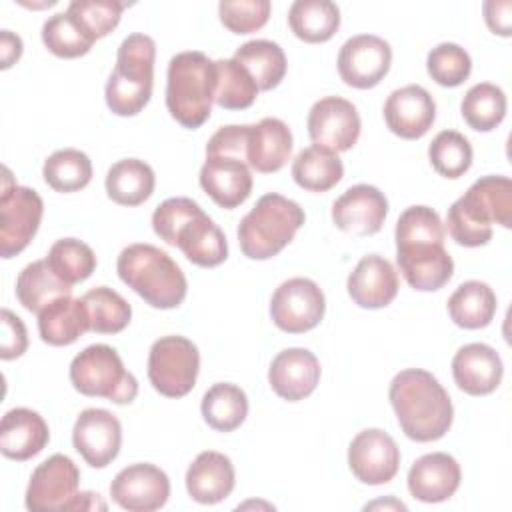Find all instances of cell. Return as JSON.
Returning <instances> with one entry per match:
<instances>
[{
	"instance_id": "6da1fadb",
	"label": "cell",
	"mask_w": 512,
	"mask_h": 512,
	"mask_svg": "<svg viewBox=\"0 0 512 512\" xmlns=\"http://www.w3.org/2000/svg\"><path fill=\"white\" fill-rule=\"evenodd\" d=\"M402 432L416 442L440 440L452 426L454 408L434 374L422 368L398 372L388 390Z\"/></svg>"
},
{
	"instance_id": "7a4b0ae2",
	"label": "cell",
	"mask_w": 512,
	"mask_h": 512,
	"mask_svg": "<svg viewBox=\"0 0 512 512\" xmlns=\"http://www.w3.org/2000/svg\"><path fill=\"white\" fill-rule=\"evenodd\" d=\"M152 228L166 244L202 268H214L228 258V242L214 220L190 198L164 200L152 214Z\"/></svg>"
},
{
	"instance_id": "3957f363",
	"label": "cell",
	"mask_w": 512,
	"mask_h": 512,
	"mask_svg": "<svg viewBox=\"0 0 512 512\" xmlns=\"http://www.w3.org/2000/svg\"><path fill=\"white\" fill-rule=\"evenodd\" d=\"M492 224L512 226V182L508 176L478 178L448 208L446 226L460 246H484L492 238Z\"/></svg>"
},
{
	"instance_id": "277c9868",
	"label": "cell",
	"mask_w": 512,
	"mask_h": 512,
	"mask_svg": "<svg viewBox=\"0 0 512 512\" xmlns=\"http://www.w3.org/2000/svg\"><path fill=\"white\" fill-rule=\"evenodd\" d=\"M116 272L152 308L168 310L186 298V276L180 266L158 246L136 242L118 254Z\"/></svg>"
},
{
	"instance_id": "5b68a950",
	"label": "cell",
	"mask_w": 512,
	"mask_h": 512,
	"mask_svg": "<svg viewBox=\"0 0 512 512\" xmlns=\"http://www.w3.org/2000/svg\"><path fill=\"white\" fill-rule=\"evenodd\" d=\"M216 66L204 52L188 50L170 58L166 108L184 128H200L212 112Z\"/></svg>"
},
{
	"instance_id": "8992f818",
	"label": "cell",
	"mask_w": 512,
	"mask_h": 512,
	"mask_svg": "<svg viewBox=\"0 0 512 512\" xmlns=\"http://www.w3.org/2000/svg\"><path fill=\"white\" fill-rule=\"evenodd\" d=\"M304 210L290 198L268 192L238 224L240 250L250 260H268L282 252L302 228Z\"/></svg>"
},
{
	"instance_id": "52a82bcc",
	"label": "cell",
	"mask_w": 512,
	"mask_h": 512,
	"mask_svg": "<svg viewBox=\"0 0 512 512\" xmlns=\"http://www.w3.org/2000/svg\"><path fill=\"white\" fill-rule=\"evenodd\" d=\"M156 42L146 34H130L122 40L116 66L106 82V104L118 116L142 112L152 96L154 86Z\"/></svg>"
},
{
	"instance_id": "ba28073f",
	"label": "cell",
	"mask_w": 512,
	"mask_h": 512,
	"mask_svg": "<svg viewBox=\"0 0 512 512\" xmlns=\"http://www.w3.org/2000/svg\"><path fill=\"white\" fill-rule=\"evenodd\" d=\"M80 470L66 454H52L30 476L26 488V508L48 510H104L106 504L94 492H78Z\"/></svg>"
},
{
	"instance_id": "9c48e42d",
	"label": "cell",
	"mask_w": 512,
	"mask_h": 512,
	"mask_svg": "<svg viewBox=\"0 0 512 512\" xmlns=\"http://www.w3.org/2000/svg\"><path fill=\"white\" fill-rule=\"evenodd\" d=\"M70 382L84 396H100L114 404H130L138 394V380L108 344H92L70 364Z\"/></svg>"
},
{
	"instance_id": "30bf717a",
	"label": "cell",
	"mask_w": 512,
	"mask_h": 512,
	"mask_svg": "<svg viewBox=\"0 0 512 512\" xmlns=\"http://www.w3.org/2000/svg\"><path fill=\"white\" fill-rule=\"evenodd\" d=\"M200 354L184 336H162L150 346L148 378L156 392L168 398L186 396L198 378Z\"/></svg>"
},
{
	"instance_id": "8fae6325",
	"label": "cell",
	"mask_w": 512,
	"mask_h": 512,
	"mask_svg": "<svg viewBox=\"0 0 512 512\" xmlns=\"http://www.w3.org/2000/svg\"><path fill=\"white\" fill-rule=\"evenodd\" d=\"M44 214L40 194L28 186L12 182L10 170L4 168V184L0 194V256L12 258L20 254L38 232Z\"/></svg>"
},
{
	"instance_id": "7c38bea8",
	"label": "cell",
	"mask_w": 512,
	"mask_h": 512,
	"mask_svg": "<svg viewBox=\"0 0 512 512\" xmlns=\"http://www.w3.org/2000/svg\"><path fill=\"white\" fill-rule=\"evenodd\" d=\"M324 310L326 300L320 286L300 276L282 282L270 300L272 322L288 334H302L316 328L324 318Z\"/></svg>"
},
{
	"instance_id": "4fadbf2b",
	"label": "cell",
	"mask_w": 512,
	"mask_h": 512,
	"mask_svg": "<svg viewBox=\"0 0 512 512\" xmlns=\"http://www.w3.org/2000/svg\"><path fill=\"white\" fill-rule=\"evenodd\" d=\"M396 260L404 280L420 292L440 290L454 274V262L444 242L432 238L398 242Z\"/></svg>"
},
{
	"instance_id": "5bb4252c",
	"label": "cell",
	"mask_w": 512,
	"mask_h": 512,
	"mask_svg": "<svg viewBox=\"0 0 512 512\" xmlns=\"http://www.w3.org/2000/svg\"><path fill=\"white\" fill-rule=\"evenodd\" d=\"M360 128L356 106L340 96L320 98L308 112L310 140L336 154L350 150L358 142Z\"/></svg>"
},
{
	"instance_id": "9a60e30c",
	"label": "cell",
	"mask_w": 512,
	"mask_h": 512,
	"mask_svg": "<svg viewBox=\"0 0 512 512\" xmlns=\"http://www.w3.org/2000/svg\"><path fill=\"white\" fill-rule=\"evenodd\" d=\"M392 48L374 34L348 38L338 52V74L352 88H374L390 70Z\"/></svg>"
},
{
	"instance_id": "2e32d148",
	"label": "cell",
	"mask_w": 512,
	"mask_h": 512,
	"mask_svg": "<svg viewBox=\"0 0 512 512\" xmlns=\"http://www.w3.org/2000/svg\"><path fill=\"white\" fill-rule=\"evenodd\" d=\"M348 466L364 484H386L398 472L400 450L388 432L366 428L358 432L348 446Z\"/></svg>"
},
{
	"instance_id": "e0dca14e",
	"label": "cell",
	"mask_w": 512,
	"mask_h": 512,
	"mask_svg": "<svg viewBox=\"0 0 512 512\" xmlns=\"http://www.w3.org/2000/svg\"><path fill=\"white\" fill-rule=\"evenodd\" d=\"M110 496L128 512H152L166 504L170 496V480L166 472L154 464H130L114 476Z\"/></svg>"
},
{
	"instance_id": "ac0fdd59",
	"label": "cell",
	"mask_w": 512,
	"mask_h": 512,
	"mask_svg": "<svg viewBox=\"0 0 512 512\" xmlns=\"http://www.w3.org/2000/svg\"><path fill=\"white\" fill-rule=\"evenodd\" d=\"M72 444L86 464L92 468H106L120 452V420L110 410L86 408L74 422Z\"/></svg>"
},
{
	"instance_id": "d6986e66",
	"label": "cell",
	"mask_w": 512,
	"mask_h": 512,
	"mask_svg": "<svg viewBox=\"0 0 512 512\" xmlns=\"http://www.w3.org/2000/svg\"><path fill=\"white\" fill-rule=\"evenodd\" d=\"M388 214V200L384 192L370 184L350 186L332 204V220L336 228L354 236L376 234Z\"/></svg>"
},
{
	"instance_id": "ffe728a7",
	"label": "cell",
	"mask_w": 512,
	"mask_h": 512,
	"mask_svg": "<svg viewBox=\"0 0 512 512\" xmlns=\"http://www.w3.org/2000/svg\"><path fill=\"white\" fill-rule=\"evenodd\" d=\"M434 118V98L418 84H408L394 90L384 102L386 126L404 140L422 138L432 128Z\"/></svg>"
},
{
	"instance_id": "44dd1931",
	"label": "cell",
	"mask_w": 512,
	"mask_h": 512,
	"mask_svg": "<svg viewBox=\"0 0 512 512\" xmlns=\"http://www.w3.org/2000/svg\"><path fill=\"white\" fill-rule=\"evenodd\" d=\"M268 382L280 398L288 402L304 400L320 382V362L306 348H286L274 356Z\"/></svg>"
},
{
	"instance_id": "7402d4cb",
	"label": "cell",
	"mask_w": 512,
	"mask_h": 512,
	"mask_svg": "<svg viewBox=\"0 0 512 512\" xmlns=\"http://www.w3.org/2000/svg\"><path fill=\"white\" fill-rule=\"evenodd\" d=\"M348 294L360 308L388 306L398 294V272L380 254L364 256L348 276Z\"/></svg>"
},
{
	"instance_id": "603a6c76",
	"label": "cell",
	"mask_w": 512,
	"mask_h": 512,
	"mask_svg": "<svg viewBox=\"0 0 512 512\" xmlns=\"http://www.w3.org/2000/svg\"><path fill=\"white\" fill-rule=\"evenodd\" d=\"M504 374L498 352L482 342L462 346L452 358L456 386L470 396H484L498 388Z\"/></svg>"
},
{
	"instance_id": "cb8c5ba5",
	"label": "cell",
	"mask_w": 512,
	"mask_h": 512,
	"mask_svg": "<svg viewBox=\"0 0 512 512\" xmlns=\"http://www.w3.org/2000/svg\"><path fill=\"white\" fill-rule=\"evenodd\" d=\"M460 464L446 452L420 456L408 470V490L420 502H444L460 486Z\"/></svg>"
},
{
	"instance_id": "d4e9b609",
	"label": "cell",
	"mask_w": 512,
	"mask_h": 512,
	"mask_svg": "<svg viewBox=\"0 0 512 512\" xmlns=\"http://www.w3.org/2000/svg\"><path fill=\"white\" fill-rule=\"evenodd\" d=\"M200 186L218 206L236 208L252 192L250 166L232 156H206Z\"/></svg>"
},
{
	"instance_id": "484cf974",
	"label": "cell",
	"mask_w": 512,
	"mask_h": 512,
	"mask_svg": "<svg viewBox=\"0 0 512 512\" xmlns=\"http://www.w3.org/2000/svg\"><path fill=\"white\" fill-rule=\"evenodd\" d=\"M50 440L46 420L30 408H12L2 416L0 452L16 462L40 454Z\"/></svg>"
},
{
	"instance_id": "4316f807",
	"label": "cell",
	"mask_w": 512,
	"mask_h": 512,
	"mask_svg": "<svg viewBox=\"0 0 512 512\" xmlns=\"http://www.w3.org/2000/svg\"><path fill=\"white\" fill-rule=\"evenodd\" d=\"M234 484V466L222 452H200L186 470V490L198 504H218L226 500Z\"/></svg>"
},
{
	"instance_id": "83f0119b",
	"label": "cell",
	"mask_w": 512,
	"mask_h": 512,
	"mask_svg": "<svg viewBox=\"0 0 512 512\" xmlns=\"http://www.w3.org/2000/svg\"><path fill=\"white\" fill-rule=\"evenodd\" d=\"M292 154V132L280 118H262L250 124L246 162L262 174L278 172Z\"/></svg>"
},
{
	"instance_id": "f1b7e54d",
	"label": "cell",
	"mask_w": 512,
	"mask_h": 512,
	"mask_svg": "<svg viewBox=\"0 0 512 512\" xmlns=\"http://www.w3.org/2000/svg\"><path fill=\"white\" fill-rule=\"evenodd\" d=\"M90 330V316L82 298L62 296L38 312L40 338L50 346H68Z\"/></svg>"
},
{
	"instance_id": "f546056e",
	"label": "cell",
	"mask_w": 512,
	"mask_h": 512,
	"mask_svg": "<svg viewBox=\"0 0 512 512\" xmlns=\"http://www.w3.org/2000/svg\"><path fill=\"white\" fill-rule=\"evenodd\" d=\"M156 176L150 164L138 158H124L106 174V194L120 206H138L154 192Z\"/></svg>"
},
{
	"instance_id": "4dcf8cb0",
	"label": "cell",
	"mask_w": 512,
	"mask_h": 512,
	"mask_svg": "<svg viewBox=\"0 0 512 512\" xmlns=\"http://www.w3.org/2000/svg\"><path fill=\"white\" fill-rule=\"evenodd\" d=\"M70 292L72 286L50 268L46 258L30 262L16 278V298L28 312L34 314H38L56 298L70 296Z\"/></svg>"
},
{
	"instance_id": "1f68e13d",
	"label": "cell",
	"mask_w": 512,
	"mask_h": 512,
	"mask_svg": "<svg viewBox=\"0 0 512 512\" xmlns=\"http://www.w3.org/2000/svg\"><path fill=\"white\" fill-rule=\"evenodd\" d=\"M448 314L452 322L460 328H484L492 322L496 314V294L486 282H462L448 298Z\"/></svg>"
},
{
	"instance_id": "d6a6232c",
	"label": "cell",
	"mask_w": 512,
	"mask_h": 512,
	"mask_svg": "<svg viewBox=\"0 0 512 512\" xmlns=\"http://www.w3.org/2000/svg\"><path fill=\"white\" fill-rule=\"evenodd\" d=\"M342 176L344 164L338 154L316 144L300 150L292 162L294 182L308 192H326L334 188Z\"/></svg>"
},
{
	"instance_id": "836d02e7",
	"label": "cell",
	"mask_w": 512,
	"mask_h": 512,
	"mask_svg": "<svg viewBox=\"0 0 512 512\" xmlns=\"http://www.w3.org/2000/svg\"><path fill=\"white\" fill-rule=\"evenodd\" d=\"M288 24L304 42H326L340 28V8L330 0H296L288 10Z\"/></svg>"
},
{
	"instance_id": "e575fe53",
	"label": "cell",
	"mask_w": 512,
	"mask_h": 512,
	"mask_svg": "<svg viewBox=\"0 0 512 512\" xmlns=\"http://www.w3.org/2000/svg\"><path fill=\"white\" fill-rule=\"evenodd\" d=\"M200 410L210 428L218 432H232L246 420L248 398L240 386L218 382L204 392Z\"/></svg>"
},
{
	"instance_id": "d590c367",
	"label": "cell",
	"mask_w": 512,
	"mask_h": 512,
	"mask_svg": "<svg viewBox=\"0 0 512 512\" xmlns=\"http://www.w3.org/2000/svg\"><path fill=\"white\" fill-rule=\"evenodd\" d=\"M234 60L240 62L254 78L258 90L276 88L286 74V56L280 44L272 40H250L234 52Z\"/></svg>"
},
{
	"instance_id": "8d00e7d4",
	"label": "cell",
	"mask_w": 512,
	"mask_h": 512,
	"mask_svg": "<svg viewBox=\"0 0 512 512\" xmlns=\"http://www.w3.org/2000/svg\"><path fill=\"white\" fill-rule=\"evenodd\" d=\"M216 66V86L214 102L226 110H244L254 104L258 96V86L250 72L234 58L214 60Z\"/></svg>"
},
{
	"instance_id": "74e56055",
	"label": "cell",
	"mask_w": 512,
	"mask_h": 512,
	"mask_svg": "<svg viewBox=\"0 0 512 512\" xmlns=\"http://www.w3.org/2000/svg\"><path fill=\"white\" fill-rule=\"evenodd\" d=\"M42 176L56 192H78L92 180V162L82 150L62 148L44 160Z\"/></svg>"
},
{
	"instance_id": "f35d334b",
	"label": "cell",
	"mask_w": 512,
	"mask_h": 512,
	"mask_svg": "<svg viewBox=\"0 0 512 512\" xmlns=\"http://www.w3.org/2000/svg\"><path fill=\"white\" fill-rule=\"evenodd\" d=\"M466 124L478 132L494 130L506 116V94L490 82L474 84L460 104Z\"/></svg>"
},
{
	"instance_id": "ab89813d",
	"label": "cell",
	"mask_w": 512,
	"mask_h": 512,
	"mask_svg": "<svg viewBox=\"0 0 512 512\" xmlns=\"http://www.w3.org/2000/svg\"><path fill=\"white\" fill-rule=\"evenodd\" d=\"M82 302L90 316V332L96 334H118L132 318V306L124 300V296L108 286L88 290L82 296Z\"/></svg>"
},
{
	"instance_id": "60d3db41",
	"label": "cell",
	"mask_w": 512,
	"mask_h": 512,
	"mask_svg": "<svg viewBox=\"0 0 512 512\" xmlns=\"http://www.w3.org/2000/svg\"><path fill=\"white\" fill-rule=\"evenodd\" d=\"M44 46L58 58H78L90 52L96 38L66 10L50 16L42 26Z\"/></svg>"
},
{
	"instance_id": "b9f144b4",
	"label": "cell",
	"mask_w": 512,
	"mask_h": 512,
	"mask_svg": "<svg viewBox=\"0 0 512 512\" xmlns=\"http://www.w3.org/2000/svg\"><path fill=\"white\" fill-rule=\"evenodd\" d=\"M50 268L70 286L78 284L86 278L96 268V254L94 250L78 240V238H60L56 240L46 256Z\"/></svg>"
},
{
	"instance_id": "7bdbcfd3",
	"label": "cell",
	"mask_w": 512,
	"mask_h": 512,
	"mask_svg": "<svg viewBox=\"0 0 512 512\" xmlns=\"http://www.w3.org/2000/svg\"><path fill=\"white\" fill-rule=\"evenodd\" d=\"M432 168L444 178H460L472 166V146L468 138L456 130H442L428 146Z\"/></svg>"
},
{
	"instance_id": "ee69618b",
	"label": "cell",
	"mask_w": 512,
	"mask_h": 512,
	"mask_svg": "<svg viewBox=\"0 0 512 512\" xmlns=\"http://www.w3.org/2000/svg\"><path fill=\"white\" fill-rule=\"evenodd\" d=\"M426 68L436 84L454 88L470 76L472 60L462 46L454 42H442L428 52Z\"/></svg>"
},
{
	"instance_id": "f6af8a7d",
	"label": "cell",
	"mask_w": 512,
	"mask_h": 512,
	"mask_svg": "<svg viewBox=\"0 0 512 512\" xmlns=\"http://www.w3.org/2000/svg\"><path fill=\"white\" fill-rule=\"evenodd\" d=\"M124 8L126 4L116 0H74L68 4L66 12L74 16L82 28L98 40L118 26Z\"/></svg>"
},
{
	"instance_id": "bcb514c9",
	"label": "cell",
	"mask_w": 512,
	"mask_h": 512,
	"mask_svg": "<svg viewBox=\"0 0 512 512\" xmlns=\"http://www.w3.org/2000/svg\"><path fill=\"white\" fill-rule=\"evenodd\" d=\"M268 0H222L218 4L220 22L234 34H250L260 30L270 18Z\"/></svg>"
},
{
	"instance_id": "7dc6e473",
	"label": "cell",
	"mask_w": 512,
	"mask_h": 512,
	"mask_svg": "<svg viewBox=\"0 0 512 512\" xmlns=\"http://www.w3.org/2000/svg\"><path fill=\"white\" fill-rule=\"evenodd\" d=\"M248 134L250 124H230L218 128L206 144V156H232L246 162Z\"/></svg>"
},
{
	"instance_id": "c3c4849f",
	"label": "cell",
	"mask_w": 512,
	"mask_h": 512,
	"mask_svg": "<svg viewBox=\"0 0 512 512\" xmlns=\"http://www.w3.org/2000/svg\"><path fill=\"white\" fill-rule=\"evenodd\" d=\"M28 348V332L24 322L10 312L8 308L2 310V348L0 358L2 360H14L22 356Z\"/></svg>"
},
{
	"instance_id": "681fc988",
	"label": "cell",
	"mask_w": 512,
	"mask_h": 512,
	"mask_svg": "<svg viewBox=\"0 0 512 512\" xmlns=\"http://www.w3.org/2000/svg\"><path fill=\"white\" fill-rule=\"evenodd\" d=\"M510 12H512V2H508V0H504V2H496V0L484 2V20H486L488 28L494 34L510 36V30H512Z\"/></svg>"
},
{
	"instance_id": "f907efd6",
	"label": "cell",
	"mask_w": 512,
	"mask_h": 512,
	"mask_svg": "<svg viewBox=\"0 0 512 512\" xmlns=\"http://www.w3.org/2000/svg\"><path fill=\"white\" fill-rule=\"evenodd\" d=\"M22 56V40L10 30L0 32V68H10Z\"/></svg>"
},
{
	"instance_id": "816d5d0a",
	"label": "cell",
	"mask_w": 512,
	"mask_h": 512,
	"mask_svg": "<svg viewBox=\"0 0 512 512\" xmlns=\"http://www.w3.org/2000/svg\"><path fill=\"white\" fill-rule=\"evenodd\" d=\"M376 506H384V508H388V506H394V508L406 510V506H404L402 502H396V500H390V502H382V500H380V502H372V504H368V506H366V510H368V508H376Z\"/></svg>"
}]
</instances>
